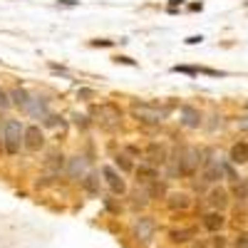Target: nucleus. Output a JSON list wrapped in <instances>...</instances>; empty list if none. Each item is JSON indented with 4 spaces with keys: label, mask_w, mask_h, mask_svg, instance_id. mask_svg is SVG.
<instances>
[{
    "label": "nucleus",
    "mask_w": 248,
    "mask_h": 248,
    "mask_svg": "<svg viewBox=\"0 0 248 248\" xmlns=\"http://www.w3.org/2000/svg\"><path fill=\"white\" fill-rule=\"evenodd\" d=\"M13 109V99H10V92L5 87H0V112H8Z\"/></svg>",
    "instance_id": "26"
},
{
    "label": "nucleus",
    "mask_w": 248,
    "mask_h": 248,
    "mask_svg": "<svg viewBox=\"0 0 248 248\" xmlns=\"http://www.w3.org/2000/svg\"><path fill=\"white\" fill-rule=\"evenodd\" d=\"M47 144V137H45V127L40 124H25V152H43Z\"/></svg>",
    "instance_id": "8"
},
{
    "label": "nucleus",
    "mask_w": 248,
    "mask_h": 248,
    "mask_svg": "<svg viewBox=\"0 0 248 248\" xmlns=\"http://www.w3.org/2000/svg\"><path fill=\"white\" fill-rule=\"evenodd\" d=\"M134 179H137V186H147V184L161 179V169L149 164V161H139L137 169H134Z\"/></svg>",
    "instance_id": "14"
},
{
    "label": "nucleus",
    "mask_w": 248,
    "mask_h": 248,
    "mask_svg": "<svg viewBox=\"0 0 248 248\" xmlns=\"http://www.w3.org/2000/svg\"><path fill=\"white\" fill-rule=\"evenodd\" d=\"M77 97H79L82 102H90V99L94 97V90H87V87H82V90L77 92Z\"/></svg>",
    "instance_id": "30"
},
{
    "label": "nucleus",
    "mask_w": 248,
    "mask_h": 248,
    "mask_svg": "<svg viewBox=\"0 0 248 248\" xmlns=\"http://www.w3.org/2000/svg\"><path fill=\"white\" fill-rule=\"evenodd\" d=\"M144 189H147V194L152 199H167V194H169V186H167V179H164V176L152 181V184H147Z\"/></svg>",
    "instance_id": "22"
},
{
    "label": "nucleus",
    "mask_w": 248,
    "mask_h": 248,
    "mask_svg": "<svg viewBox=\"0 0 248 248\" xmlns=\"http://www.w3.org/2000/svg\"><path fill=\"white\" fill-rule=\"evenodd\" d=\"M8 92H10V99H13V107H15L17 112L28 114V112H30V105H32V94H30L25 87H10Z\"/></svg>",
    "instance_id": "16"
},
{
    "label": "nucleus",
    "mask_w": 248,
    "mask_h": 248,
    "mask_svg": "<svg viewBox=\"0 0 248 248\" xmlns=\"http://www.w3.org/2000/svg\"><path fill=\"white\" fill-rule=\"evenodd\" d=\"M90 171H92V169H90V161H87V156H85V154H72V156H67L65 174H67L72 181H82Z\"/></svg>",
    "instance_id": "10"
},
{
    "label": "nucleus",
    "mask_w": 248,
    "mask_h": 248,
    "mask_svg": "<svg viewBox=\"0 0 248 248\" xmlns=\"http://www.w3.org/2000/svg\"><path fill=\"white\" fill-rule=\"evenodd\" d=\"M92 47H112V40H92Z\"/></svg>",
    "instance_id": "34"
},
{
    "label": "nucleus",
    "mask_w": 248,
    "mask_h": 248,
    "mask_svg": "<svg viewBox=\"0 0 248 248\" xmlns=\"http://www.w3.org/2000/svg\"><path fill=\"white\" fill-rule=\"evenodd\" d=\"M206 203H209L211 209H216V211H226L229 203H231V191L223 189V186H211L209 194H206Z\"/></svg>",
    "instance_id": "13"
},
{
    "label": "nucleus",
    "mask_w": 248,
    "mask_h": 248,
    "mask_svg": "<svg viewBox=\"0 0 248 248\" xmlns=\"http://www.w3.org/2000/svg\"><path fill=\"white\" fill-rule=\"evenodd\" d=\"M246 181H248V179H246Z\"/></svg>",
    "instance_id": "37"
},
{
    "label": "nucleus",
    "mask_w": 248,
    "mask_h": 248,
    "mask_svg": "<svg viewBox=\"0 0 248 248\" xmlns=\"http://www.w3.org/2000/svg\"><path fill=\"white\" fill-rule=\"evenodd\" d=\"M164 203H167V209L171 214H176V211L184 214V211H189L191 206H194V199H191L189 191H169L167 199H164Z\"/></svg>",
    "instance_id": "11"
},
{
    "label": "nucleus",
    "mask_w": 248,
    "mask_h": 248,
    "mask_svg": "<svg viewBox=\"0 0 248 248\" xmlns=\"http://www.w3.org/2000/svg\"><path fill=\"white\" fill-rule=\"evenodd\" d=\"M236 248H248V233H243V236L236 238Z\"/></svg>",
    "instance_id": "35"
},
{
    "label": "nucleus",
    "mask_w": 248,
    "mask_h": 248,
    "mask_svg": "<svg viewBox=\"0 0 248 248\" xmlns=\"http://www.w3.org/2000/svg\"><path fill=\"white\" fill-rule=\"evenodd\" d=\"M196 236H199L196 226H174V229L167 231V238H169L171 246H186V243H191Z\"/></svg>",
    "instance_id": "12"
},
{
    "label": "nucleus",
    "mask_w": 248,
    "mask_h": 248,
    "mask_svg": "<svg viewBox=\"0 0 248 248\" xmlns=\"http://www.w3.org/2000/svg\"><path fill=\"white\" fill-rule=\"evenodd\" d=\"M102 201H105V206H107V211H112V214H119V209H122V206H117V203L112 201V196H109V199H102Z\"/></svg>",
    "instance_id": "31"
},
{
    "label": "nucleus",
    "mask_w": 248,
    "mask_h": 248,
    "mask_svg": "<svg viewBox=\"0 0 248 248\" xmlns=\"http://www.w3.org/2000/svg\"><path fill=\"white\" fill-rule=\"evenodd\" d=\"M3 134H5V154L8 156H17L25 149V124L20 119H5Z\"/></svg>",
    "instance_id": "4"
},
{
    "label": "nucleus",
    "mask_w": 248,
    "mask_h": 248,
    "mask_svg": "<svg viewBox=\"0 0 248 248\" xmlns=\"http://www.w3.org/2000/svg\"><path fill=\"white\" fill-rule=\"evenodd\" d=\"M8 156L5 154V134H3V122H0V159Z\"/></svg>",
    "instance_id": "32"
},
{
    "label": "nucleus",
    "mask_w": 248,
    "mask_h": 248,
    "mask_svg": "<svg viewBox=\"0 0 248 248\" xmlns=\"http://www.w3.org/2000/svg\"><path fill=\"white\" fill-rule=\"evenodd\" d=\"M201 226H203L209 233H221L223 226H226V214H223V211H216V209L206 211V214L201 216Z\"/></svg>",
    "instance_id": "15"
},
{
    "label": "nucleus",
    "mask_w": 248,
    "mask_h": 248,
    "mask_svg": "<svg viewBox=\"0 0 248 248\" xmlns=\"http://www.w3.org/2000/svg\"><path fill=\"white\" fill-rule=\"evenodd\" d=\"M79 186H82V191H85V194L99 196V194H102V186H105V179H102L99 171H90L85 179L79 181Z\"/></svg>",
    "instance_id": "17"
},
{
    "label": "nucleus",
    "mask_w": 248,
    "mask_h": 248,
    "mask_svg": "<svg viewBox=\"0 0 248 248\" xmlns=\"http://www.w3.org/2000/svg\"><path fill=\"white\" fill-rule=\"evenodd\" d=\"M99 174H102V179H105V186L109 189L112 196H127V194H129L127 179H124V174L114 167V164H102Z\"/></svg>",
    "instance_id": "6"
},
{
    "label": "nucleus",
    "mask_w": 248,
    "mask_h": 248,
    "mask_svg": "<svg viewBox=\"0 0 248 248\" xmlns=\"http://www.w3.org/2000/svg\"><path fill=\"white\" fill-rule=\"evenodd\" d=\"M114 167L122 171V174H134V169H137V164H134V159L124 152V149H119L117 154H114Z\"/></svg>",
    "instance_id": "20"
},
{
    "label": "nucleus",
    "mask_w": 248,
    "mask_h": 248,
    "mask_svg": "<svg viewBox=\"0 0 248 248\" xmlns=\"http://www.w3.org/2000/svg\"><path fill=\"white\" fill-rule=\"evenodd\" d=\"M67 167V156L62 154V152H50L47 159H45V169H50L52 174H60V171H65Z\"/></svg>",
    "instance_id": "19"
},
{
    "label": "nucleus",
    "mask_w": 248,
    "mask_h": 248,
    "mask_svg": "<svg viewBox=\"0 0 248 248\" xmlns=\"http://www.w3.org/2000/svg\"><path fill=\"white\" fill-rule=\"evenodd\" d=\"M156 231H159L156 221H154L152 216H147V214H139V216L132 221V226H129L132 238H134L137 243H141V246H149V243L156 238Z\"/></svg>",
    "instance_id": "5"
},
{
    "label": "nucleus",
    "mask_w": 248,
    "mask_h": 248,
    "mask_svg": "<svg viewBox=\"0 0 248 248\" xmlns=\"http://www.w3.org/2000/svg\"><path fill=\"white\" fill-rule=\"evenodd\" d=\"M149 203H152V196L147 194V189H144V186H139V189L132 194V201H129V206H132L134 211H144Z\"/></svg>",
    "instance_id": "21"
},
{
    "label": "nucleus",
    "mask_w": 248,
    "mask_h": 248,
    "mask_svg": "<svg viewBox=\"0 0 248 248\" xmlns=\"http://www.w3.org/2000/svg\"><path fill=\"white\" fill-rule=\"evenodd\" d=\"M231 196H236L238 201L248 199V181L246 179H238L236 184H231Z\"/></svg>",
    "instance_id": "23"
},
{
    "label": "nucleus",
    "mask_w": 248,
    "mask_h": 248,
    "mask_svg": "<svg viewBox=\"0 0 248 248\" xmlns=\"http://www.w3.org/2000/svg\"><path fill=\"white\" fill-rule=\"evenodd\" d=\"M201 164H203V149L191 147V144H181L171 152L169 164L164 169H167L169 179H194L201 171Z\"/></svg>",
    "instance_id": "1"
},
{
    "label": "nucleus",
    "mask_w": 248,
    "mask_h": 248,
    "mask_svg": "<svg viewBox=\"0 0 248 248\" xmlns=\"http://www.w3.org/2000/svg\"><path fill=\"white\" fill-rule=\"evenodd\" d=\"M174 72H181V75H199V67H186V65H176Z\"/></svg>",
    "instance_id": "29"
},
{
    "label": "nucleus",
    "mask_w": 248,
    "mask_h": 248,
    "mask_svg": "<svg viewBox=\"0 0 248 248\" xmlns=\"http://www.w3.org/2000/svg\"><path fill=\"white\" fill-rule=\"evenodd\" d=\"M174 112V105H159V102H147V99H132L129 105V117L139 127H161Z\"/></svg>",
    "instance_id": "2"
},
{
    "label": "nucleus",
    "mask_w": 248,
    "mask_h": 248,
    "mask_svg": "<svg viewBox=\"0 0 248 248\" xmlns=\"http://www.w3.org/2000/svg\"><path fill=\"white\" fill-rule=\"evenodd\" d=\"M236 127H238L241 132H246V134H248V114H241V117H236Z\"/></svg>",
    "instance_id": "28"
},
{
    "label": "nucleus",
    "mask_w": 248,
    "mask_h": 248,
    "mask_svg": "<svg viewBox=\"0 0 248 248\" xmlns=\"http://www.w3.org/2000/svg\"><path fill=\"white\" fill-rule=\"evenodd\" d=\"M201 35H191V37H186V45H201Z\"/></svg>",
    "instance_id": "36"
},
{
    "label": "nucleus",
    "mask_w": 248,
    "mask_h": 248,
    "mask_svg": "<svg viewBox=\"0 0 248 248\" xmlns=\"http://www.w3.org/2000/svg\"><path fill=\"white\" fill-rule=\"evenodd\" d=\"M169 156H171V149H169V144L167 141H149L147 147H144V159L141 161H149L154 164V167L164 169L169 164Z\"/></svg>",
    "instance_id": "7"
},
{
    "label": "nucleus",
    "mask_w": 248,
    "mask_h": 248,
    "mask_svg": "<svg viewBox=\"0 0 248 248\" xmlns=\"http://www.w3.org/2000/svg\"><path fill=\"white\" fill-rule=\"evenodd\" d=\"M114 62H117V65H127V67H137V62H134L132 57H127V55H117V57H114Z\"/></svg>",
    "instance_id": "27"
},
{
    "label": "nucleus",
    "mask_w": 248,
    "mask_h": 248,
    "mask_svg": "<svg viewBox=\"0 0 248 248\" xmlns=\"http://www.w3.org/2000/svg\"><path fill=\"white\" fill-rule=\"evenodd\" d=\"M124 152H127L134 161H137V159H144V147H139V144H132V141L124 144Z\"/></svg>",
    "instance_id": "25"
},
{
    "label": "nucleus",
    "mask_w": 248,
    "mask_h": 248,
    "mask_svg": "<svg viewBox=\"0 0 248 248\" xmlns=\"http://www.w3.org/2000/svg\"><path fill=\"white\" fill-rule=\"evenodd\" d=\"M211 241H214V246H216V248H226V236L214 233V238H211Z\"/></svg>",
    "instance_id": "33"
},
{
    "label": "nucleus",
    "mask_w": 248,
    "mask_h": 248,
    "mask_svg": "<svg viewBox=\"0 0 248 248\" xmlns=\"http://www.w3.org/2000/svg\"><path fill=\"white\" fill-rule=\"evenodd\" d=\"M229 161L233 164V167H243V164H248V141L238 139L233 141L229 147Z\"/></svg>",
    "instance_id": "18"
},
{
    "label": "nucleus",
    "mask_w": 248,
    "mask_h": 248,
    "mask_svg": "<svg viewBox=\"0 0 248 248\" xmlns=\"http://www.w3.org/2000/svg\"><path fill=\"white\" fill-rule=\"evenodd\" d=\"M90 117L102 132H119L124 127L127 112H124L117 102H99V105L90 107Z\"/></svg>",
    "instance_id": "3"
},
{
    "label": "nucleus",
    "mask_w": 248,
    "mask_h": 248,
    "mask_svg": "<svg viewBox=\"0 0 248 248\" xmlns=\"http://www.w3.org/2000/svg\"><path fill=\"white\" fill-rule=\"evenodd\" d=\"M179 124L184 129H201L203 127V112L196 105H179Z\"/></svg>",
    "instance_id": "9"
},
{
    "label": "nucleus",
    "mask_w": 248,
    "mask_h": 248,
    "mask_svg": "<svg viewBox=\"0 0 248 248\" xmlns=\"http://www.w3.org/2000/svg\"><path fill=\"white\" fill-rule=\"evenodd\" d=\"M72 119H75V127L77 129H90L92 124H94L90 114H72Z\"/></svg>",
    "instance_id": "24"
}]
</instances>
